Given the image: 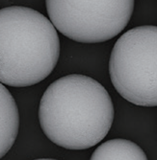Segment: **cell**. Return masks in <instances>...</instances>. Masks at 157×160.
I'll use <instances>...</instances> for the list:
<instances>
[{
    "mask_svg": "<svg viewBox=\"0 0 157 160\" xmlns=\"http://www.w3.org/2000/svg\"><path fill=\"white\" fill-rule=\"evenodd\" d=\"M46 137L67 150L90 149L102 141L114 121V106L104 86L95 79L70 74L53 82L39 107Z\"/></svg>",
    "mask_w": 157,
    "mask_h": 160,
    "instance_id": "obj_1",
    "label": "cell"
},
{
    "mask_svg": "<svg viewBox=\"0 0 157 160\" xmlns=\"http://www.w3.org/2000/svg\"><path fill=\"white\" fill-rule=\"evenodd\" d=\"M92 160H108V159H148L137 144L126 139H112L106 141L97 147L91 156Z\"/></svg>",
    "mask_w": 157,
    "mask_h": 160,
    "instance_id": "obj_6",
    "label": "cell"
},
{
    "mask_svg": "<svg viewBox=\"0 0 157 160\" xmlns=\"http://www.w3.org/2000/svg\"><path fill=\"white\" fill-rule=\"evenodd\" d=\"M49 19L62 35L81 43L112 39L129 22L134 0H46Z\"/></svg>",
    "mask_w": 157,
    "mask_h": 160,
    "instance_id": "obj_4",
    "label": "cell"
},
{
    "mask_svg": "<svg viewBox=\"0 0 157 160\" xmlns=\"http://www.w3.org/2000/svg\"><path fill=\"white\" fill-rule=\"evenodd\" d=\"M109 74L118 93L140 107H157V26H140L114 45Z\"/></svg>",
    "mask_w": 157,
    "mask_h": 160,
    "instance_id": "obj_3",
    "label": "cell"
},
{
    "mask_svg": "<svg viewBox=\"0 0 157 160\" xmlns=\"http://www.w3.org/2000/svg\"><path fill=\"white\" fill-rule=\"evenodd\" d=\"M59 56L57 29L46 17L23 6L0 9V82L37 84L51 74Z\"/></svg>",
    "mask_w": 157,
    "mask_h": 160,
    "instance_id": "obj_2",
    "label": "cell"
},
{
    "mask_svg": "<svg viewBox=\"0 0 157 160\" xmlns=\"http://www.w3.org/2000/svg\"><path fill=\"white\" fill-rule=\"evenodd\" d=\"M19 128V108L11 92L0 82V158L11 150Z\"/></svg>",
    "mask_w": 157,
    "mask_h": 160,
    "instance_id": "obj_5",
    "label": "cell"
}]
</instances>
